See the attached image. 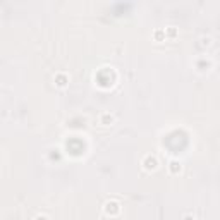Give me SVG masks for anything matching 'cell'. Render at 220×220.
<instances>
[{"label": "cell", "instance_id": "obj_1", "mask_svg": "<svg viewBox=\"0 0 220 220\" xmlns=\"http://www.w3.org/2000/svg\"><path fill=\"white\" fill-rule=\"evenodd\" d=\"M143 165H145V169H146V170H153V169H156L158 162H156V158H155V156L148 155L146 158H145V162H143Z\"/></svg>", "mask_w": 220, "mask_h": 220}, {"label": "cell", "instance_id": "obj_2", "mask_svg": "<svg viewBox=\"0 0 220 220\" xmlns=\"http://www.w3.org/2000/svg\"><path fill=\"white\" fill-rule=\"evenodd\" d=\"M113 122V115L112 113H102V124L103 126H109Z\"/></svg>", "mask_w": 220, "mask_h": 220}, {"label": "cell", "instance_id": "obj_3", "mask_svg": "<svg viewBox=\"0 0 220 220\" xmlns=\"http://www.w3.org/2000/svg\"><path fill=\"white\" fill-rule=\"evenodd\" d=\"M177 170H181V163H177V162H170V172H177Z\"/></svg>", "mask_w": 220, "mask_h": 220}, {"label": "cell", "instance_id": "obj_4", "mask_svg": "<svg viewBox=\"0 0 220 220\" xmlns=\"http://www.w3.org/2000/svg\"><path fill=\"white\" fill-rule=\"evenodd\" d=\"M182 220H194V217H191V215H186Z\"/></svg>", "mask_w": 220, "mask_h": 220}]
</instances>
